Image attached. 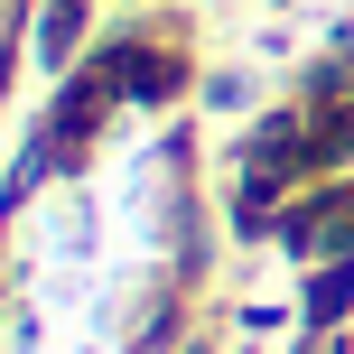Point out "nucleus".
<instances>
[{
	"instance_id": "f257e3e1",
	"label": "nucleus",
	"mask_w": 354,
	"mask_h": 354,
	"mask_svg": "<svg viewBox=\"0 0 354 354\" xmlns=\"http://www.w3.org/2000/svg\"><path fill=\"white\" fill-rule=\"evenodd\" d=\"M75 28H84V10H75V0H56V10H47V47H75Z\"/></svg>"
}]
</instances>
